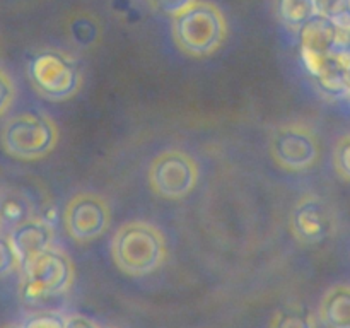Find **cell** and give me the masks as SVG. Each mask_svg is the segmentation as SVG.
<instances>
[{
    "instance_id": "obj_16",
    "label": "cell",
    "mask_w": 350,
    "mask_h": 328,
    "mask_svg": "<svg viewBox=\"0 0 350 328\" xmlns=\"http://www.w3.org/2000/svg\"><path fill=\"white\" fill-rule=\"evenodd\" d=\"M21 270V258L10 241L9 234L0 232V279Z\"/></svg>"
},
{
    "instance_id": "obj_21",
    "label": "cell",
    "mask_w": 350,
    "mask_h": 328,
    "mask_svg": "<svg viewBox=\"0 0 350 328\" xmlns=\"http://www.w3.org/2000/svg\"><path fill=\"white\" fill-rule=\"evenodd\" d=\"M65 328H101L91 318L84 314H68L65 316Z\"/></svg>"
},
{
    "instance_id": "obj_20",
    "label": "cell",
    "mask_w": 350,
    "mask_h": 328,
    "mask_svg": "<svg viewBox=\"0 0 350 328\" xmlns=\"http://www.w3.org/2000/svg\"><path fill=\"white\" fill-rule=\"evenodd\" d=\"M24 328H65V318L57 313H40L27 318Z\"/></svg>"
},
{
    "instance_id": "obj_13",
    "label": "cell",
    "mask_w": 350,
    "mask_h": 328,
    "mask_svg": "<svg viewBox=\"0 0 350 328\" xmlns=\"http://www.w3.org/2000/svg\"><path fill=\"white\" fill-rule=\"evenodd\" d=\"M320 14L318 0H275V16L284 27L299 33Z\"/></svg>"
},
{
    "instance_id": "obj_7",
    "label": "cell",
    "mask_w": 350,
    "mask_h": 328,
    "mask_svg": "<svg viewBox=\"0 0 350 328\" xmlns=\"http://www.w3.org/2000/svg\"><path fill=\"white\" fill-rule=\"evenodd\" d=\"M198 164L190 154L170 149L157 154L149 166V184L157 197L180 200L190 195L198 183Z\"/></svg>"
},
{
    "instance_id": "obj_22",
    "label": "cell",
    "mask_w": 350,
    "mask_h": 328,
    "mask_svg": "<svg viewBox=\"0 0 350 328\" xmlns=\"http://www.w3.org/2000/svg\"><path fill=\"white\" fill-rule=\"evenodd\" d=\"M2 328H24V327L19 323H10V325H5V327H2Z\"/></svg>"
},
{
    "instance_id": "obj_5",
    "label": "cell",
    "mask_w": 350,
    "mask_h": 328,
    "mask_svg": "<svg viewBox=\"0 0 350 328\" xmlns=\"http://www.w3.org/2000/svg\"><path fill=\"white\" fill-rule=\"evenodd\" d=\"M21 297L24 303H40L70 289L75 269L64 249L51 246L21 269Z\"/></svg>"
},
{
    "instance_id": "obj_9",
    "label": "cell",
    "mask_w": 350,
    "mask_h": 328,
    "mask_svg": "<svg viewBox=\"0 0 350 328\" xmlns=\"http://www.w3.org/2000/svg\"><path fill=\"white\" fill-rule=\"evenodd\" d=\"M289 229L301 245H320L337 231V215L325 198L306 193L291 210Z\"/></svg>"
},
{
    "instance_id": "obj_19",
    "label": "cell",
    "mask_w": 350,
    "mask_h": 328,
    "mask_svg": "<svg viewBox=\"0 0 350 328\" xmlns=\"http://www.w3.org/2000/svg\"><path fill=\"white\" fill-rule=\"evenodd\" d=\"M16 99V84L3 68H0V118L5 115Z\"/></svg>"
},
{
    "instance_id": "obj_17",
    "label": "cell",
    "mask_w": 350,
    "mask_h": 328,
    "mask_svg": "<svg viewBox=\"0 0 350 328\" xmlns=\"http://www.w3.org/2000/svg\"><path fill=\"white\" fill-rule=\"evenodd\" d=\"M334 167L342 180L350 181V132L342 135L335 144Z\"/></svg>"
},
{
    "instance_id": "obj_6",
    "label": "cell",
    "mask_w": 350,
    "mask_h": 328,
    "mask_svg": "<svg viewBox=\"0 0 350 328\" xmlns=\"http://www.w3.org/2000/svg\"><path fill=\"white\" fill-rule=\"evenodd\" d=\"M270 156L273 163L289 173L311 169L320 159L317 132L303 122L280 123L270 133Z\"/></svg>"
},
{
    "instance_id": "obj_14",
    "label": "cell",
    "mask_w": 350,
    "mask_h": 328,
    "mask_svg": "<svg viewBox=\"0 0 350 328\" xmlns=\"http://www.w3.org/2000/svg\"><path fill=\"white\" fill-rule=\"evenodd\" d=\"M270 328H317V318L304 306H286L273 314Z\"/></svg>"
},
{
    "instance_id": "obj_2",
    "label": "cell",
    "mask_w": 350,
    "mask_h": 328,
    "mask_svg": "<svg viewBox=\"0 0 350 328\" xmlns=\"http://www.w3.org/2000/svg\"><path fill=\"white\" fill-rule=\"evenodd\" d=\"M228 33L224 12L208 0H198L190 9L173 17L171 23L174 44L193 58L211 57L221 50Z\"/></svg>"
},
{
    "instance_id": "obj_11",
    "label": "cell",
    "mask_w": 350,
    "mask_h": 328,
    "mask_svg": "<svg viewBox=\"0 0 350 328\" xmlns=\"http://www.w3.org/2000/svg\"><path fill=\"white\" fill-rule=\"evenodd\" d=\"M9 238L19 255L21 269H23L29 260L53 246L55 229L46 219L31 215L14 226L12 231L9 232Z\"/></svg>"
},
{
    "instance_id": "obj_15",
    "label": "cell",
    "mask_w": 350,
    "mask_h": 328,
    "mask_svg": "<svg viewBox=\"0 0 350 328\" xmlns=\"http://www.w3.org/2000/svg\"><path fill=\"white\" fill-rule=\"evenodd\" d=\"M31 208L27 205L26 198L21 195L2 193V221L12 224V228L24 219L31 217Z\"/></svg>"
},
{
    "instance_id": "obj_24",
    "label": "cell",
    "mask_w": 350,
    "mask_h": 328,
    "mask_svg": "<svg viewBox=\"0 0 350 328\" xmlns=\"http://www.w3.org/2000/svg\"><path fill=\"white\" fill-rule=\"evenodd\" d=\"M101 328H115V327H101Z\"/></svg>"
},
{
    "instance_id": "obj_23",
    "label": "cell",
    "mask_w": 350,
    "mask_h": 328,
    "mask_svg": "<svg viewBox=\"0 0 350 328\" xmlns=\"http://www.w3.org/2000/svg\"><path fill=\"white\" fill-rule=\"evenodd\" d=\"M3 224L2 221V191H0V226Z\"/></svg>"
},
{
    "instance_id": "obj_3",
    "label": "cell",
    "mask_w": 350,
    "mask_h": 328,
    "mask_svg": "<svg viewBox=\"0 0 350 328\" xmlns=\"http://www.w3.org/2000/svg\"><path fill=\"white\" fill-rule=\"evenodd\" d=\"M27 79L41 98L60 102L81 91L82 68L74 55L58 48H43L31 57Z\"/></svg>"
},
{
    "instance_id": "obj_4",
    "label": "cell",
    "mask_w": 350,
    "mask_h": 328,
    "mask_svg": "<svg viewBox=\"0 0 350 328\" xmlns=\"http://www.w3.org/2000/svg\"><path fill=\"white\" fill-rule=\"evenodd\" d=\"M60 140L57 122L44 113H21L5 122L0 144L7 156L19 161H38L53 152Z\"/></svg>"
},
{
    "instance_id": "obj_8",
    "label": "cell",
    "mask_w": 350,
    "mask_h": 328,
    "mask_svg": "<svg viewBox=\"0 0 350 328\" xmlns=\"http://www.w3.org/2000/svg\"><path fill=\"white\" fill-rule=\"evenodd\" d=\"M111 224V208L105 197L94 191H81L67 202L64 226L74 241L91 243L101 238Z\"/></svg>"
},
{
    "instance_id": "obj_18",
    "label": "cell",
    "mask_w": 350,
    "mask_h": 328,
    "mask_svg": "<svg viewBox=\"0 0 350 328\" xmlns=\"http://www.w3.org/2000/svg\"><path fill=\"white\" fill-rule=\"evenodd\" d=\"M198 0H149V5L152 7L156 12L164 14V16L176 17L181 12L190 9L193 3H197Z\"/></svg>"
},
{
    "instance_id": "obj_1",
    "label": "cell",
    "mask_w": 350,
    "mask_h": 328,
    "mask_svg": "<svg viewBox=\"0 0 350 328\" xmlns=\"http://www.w3.org/2000/svg\"><path fill=\"white\" fill-rule=\"evenodd\" d=\"M109 249L118 270L130 277L149 275L167 258L164 232L146 221H130L120 226Z\"/></svg>"
},
{
    "instance_id": "obj_10",
    "label": "cell",
    "mask_w": 350,
    "mask_h": 328,
    "mask_svg": "<svg viewBox=\"0 0 350 328\" xmlns=\"http://www.w3.org/2000/svg\"><path fill=\"white\" fill-rule=\"evenodd\" d=\"M299 44L304 64L314 75L330 55L347 44V41L344 40V29L334 17L318 14L299 31Z\"/></svg>"
},
{
    "instance_id": "obj_12",
    "label": "cell",
    "mask_w": 350,
    "mask_h": 328,
    "mask_svg": "<svg viewBox=\"0 0 350 328\" xmlns=\"http://www.w3.org/2000/svg\"><path fill=\"white\" fill-rule=\"evenodd\" d=\"M318 316L327 328H350V284H335L323 294Z\"/></svg>"
}]
</instances>
